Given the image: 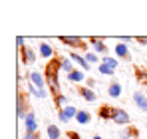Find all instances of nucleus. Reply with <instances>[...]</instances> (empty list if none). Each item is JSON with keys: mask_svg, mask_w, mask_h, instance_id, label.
<instances>
[{"mask_svg": "<svg viewBox=\"0 0 147 139\" xmlns=\"http://www.w3.org/2000/svg\"><path fill=\"white\" fill-rule=\"evenodd\" d=\"M111 115H113V107H111V105H101L98 109L99 119H111Z\"/></svg>", "mask_w": 147, "mask_h": 139, "instance_id": "f3484780", "label": "nucleus"}, {"mask_svg": "<svg viewBox=\"0 0 147 139\" xmlns=\"http://www.w3.org/2000/svg\"><path fill=\"white\" fill-rule=\"evenodd\" d=\"M121 92L123 90H121V84H119V82H111V84L107 86V93H109L111 97H119Z\"/></svg>", "mask_w": 147, "mask_h": 139, "instance_id": "2eb2a0df", "label": "nucleus"}, {"mask_svg": "<svg viewBox=\"0 0 147 139\" xmlns=\"http://www.w3.org/2000/svg\"><path fill=\"white\" fill-rule=\"evenodd\" d=\"M60 129H58V125H48V137L50 139H60Z\"/></svg>", "mask_w": 147, "mask_h": 139, "instance_id": "b1692460", "label": "nucleus"}, {"mask_svg": "<svg viewBox=\"0 0 147 139\" xmlns=\"http://www.w3.org/2000/svg\"><path fill=\"white\" fill-rule=\"evenodd\" d=\"M137 135H139V131H137L135 127H131V125H127L121 133H119V137H121V139H131V137H137Z\"/></svg>", "mask_w": 147, "mask_h": 139, "instance_id": "412c9836", "label": "nucleus"}, {"mask_svg": "<svg viewBox=\"0 0 147 139\" xmlns=\"http://www.w3.org/2000/svg\"><path fill=\"white\" fill-rule=\"evenodd\" d=\"M60 58H54V60H50L46 70H44V76H46V82H48L50 86V92L54 93V97L56 95H60V82H58V72H60Z\"/></svg>", "mask_w": 147, "mask_h": 139, "instance_id": "f257e3e1", "label": "nucleus"}, {"mask_svg": "<svg viewBox=\"0 0 147 139\" xmlns=\"http://www.w3.org/2000/svg\"><path fill=\"white\" fill-rule=\"evenodd\" d=\"M135 78H137L139 82H145V78H147V70H145V68H135Z\"/></svg>", "mask_w": 147, "mask_h": 139, "instance_id": "393cba45", "label": "nucleus"}, {"mask_svg": "<svg viewBox=\"0 0 147 139\" xmlns=\"http://www.w3.org/2000/svg\"><path fill=\"white\" fill-rule=\"evenodd\" d=\"M24 129H26V133H36L38 131V123H36V113L30 109L28 111V115H26L24 119Z\"/></svg>", "mask_w": 147, "mask_h": 139, "instance_id": "0eeeda50", "label": "nucleus"}, {"mask_svg": "<svg viewBox=\"0 0 147 139\" xmlns=\"http://www.w3.org/2000/svg\"><path fill=\"white\" fill-rule=\"evenodd\" d=\"M92 139H103V137H99V135H94V137H92Z\"/></svg>", "mask_w": 147, "mask_h": 139, "instance_id": "7c9ffc66", "label": "nucleus"}, {"mask_svg": "<svg viewBox=\"0 0 147 139\" xmlns=\"http://www.w3.org/2000/svg\"><path fill=\"white\" fill-rule=\"evenodd\" d=\"M28 103H26L24 95H22V92H18V103H16V113H18V119H26V115H28Z\"/></svg>", "mask_w": 147, "mask_h": 139, "instance_id": "6e6552de", "label": "nucleus"}, {"mask_svg": "<svg viewBox=\"0 0 147 139\" xmlns=\"http://www.w3.org/2000/svg\"><path fill=\"white\" fill-rule=\"evenodd\" d=\"M80 95H82L86 101H96V99H98V93L94 92V90H90V88H82V90H80Z\"/></svg>", "mask_w": 147, "mask_h": 139, "instance_id": "6ab92c4d", "label": "nucleus"}, {"mask_svg": "<svg viewBox=\"0 0 147 139\" xmlns=\"http://www.w3.org/2000/svg\"><path fill=\"white\" fill-rule=\"evenodd\" d=\"M28 82L34 86V88H38V90H42L44 92V84H46V76L44 74H40V72H32L30 76H28Z\"/></svg>", "mask_w": 147, "mask_h": 139, "instance_id": "423d86ee", "label": "nucleus"}, {"mask_svg": "<svg viewBox=\"0 0 147 139\" xmlns=\"http://www.w3.org/2000/svg\"><path fill=\"white\" fill-rule=\"evenodd\" d=\"M68 80L72 84H82L86 78H84V70H74L72 74H68Z\"/></svg>", "mask_w": 147, "mask_h": 139, "instance_id": "a211bd4d", "label": "nucleus"}, {"mask_svg": "<svg viewBox=\"0 0 147 139\" xmlns=\"http://www.w3.org/2000/svg\"><path fill=\"white\" fill-rule=\"evenodd\" d=\"M94 86H96V80H88V88H90V90H92V88H94Z\"/></svg>", "mask_w": 147, "mask_h": 139, "instance_id": "c756f323", "label": "nucleus"}, {"mask_svg": "<svg viewBox=\"0 0 147 139\" xmlns=\"http://www.w3.org/2000/svg\"><path fill=\"white\" fill-rule=\"evenodd\" d=\"M70 58H72V62H78L82 70H88V72H90V68H92V66L88 64V60H86L82 54H78V52H72V54H70Z\"/></svg>", "mask_w": 147, "mask_h": 139, "instance_id": "ddd939ff", "label": "nucleus"}, {"mask_svg": "<svg viewBox=\"0 0 147 139\" xmlns=\"http://www.w3.org/2000/svg\"><path fill=\"white\" fill-rule=\"evenodd\" d=\"M54 101H56V107H58V109H64V107L68 105V95L60 93V95H56V97H54Z\"/></svg>", "mask_w": 147, "mask_h": 139, "instance_id": "4be33fe9", "label": "nucleus"}, {"mask_svg": "<svg viewBox=\"0 0 147 139\" xmlns=\"http://www.w3.org/2000/svg\"><path fill=\"white\" fill-rule=\"evenodd\" d=\"M117 68V60L115 58H109V56H103V60L98 64V72L101 76H113Z\"/></svg>", "mask_w": 147, "mask_h": 139, "instance_id": "f03ea898", "label": "nucleus"}, {"mask_svg": "<svg viewBox=\"0 0 147 139\" xmlns=\"http://www.w3.org/2000/svg\"><path fill=\"white\" fill-rule=\"evenodd\" d=\"M84 58L88 60V64H96V62H99L96 52H86V56H84Z\"/></svg>", "mask_w": 147, "mask_h": 139, "instance_id": "a878e982", "label": "nucleus"}, {"mask_svg": "<svg viewBox=\"0 0 147 139\" xmlns=\"http://www.w3.org/2000/svg\"><path fill=\"white\" fill-rule=\"evenodd\" d=\"M90 44H92V48H94V52L96 54H107V46H105V42L103 40H99V38H96V36H92L90 38Z\"/></svg>", "mask_w": 147, "mask_h": 139, "instance_id": "9d476101", "label": "nucleus"}, {"mask_svg": "<svg viewBox=\"0 0 147 139\" xmlns=\"http://www.w3.org/2000/svg\"><path fill=\"white\" fill-rule=\"evenodd\" d=\"M78 107H74V105H66L64 109H58V119L62 121V123H68L70 119H76V115H78Z\"/></svg>", "mask_w": 147, "mask_h": 139, "instance_id": "39448f33", "label": "nucleus"}, {"mask_svg": "<svg viewBox=\"0 0 147 139\" xmlns=\"http://www.w3.org/2000/svg\"><path fill=\"white\" fill-rule=\"evenodd\" d=\"M135 40H137L139 44H143V46L147 44V38H145V36H139V38H135Z\"/></svg>", "mask_w": 147, "mask_h": 139, "instance_id": "c85d7f7f", "label": "nucleus"}, {"mask_svg": "<svg viewBox=\"0 0 147 139\" xmlns=\"http://www.w3.org/2000/svg\"><path fill=\"white\" fill-rule=\"evenodd\" d=\"M20 58H22L24 64H34L36 62V52L30 46H24V48H20Z\"/></svg>", "mask_w": 147, "mask_h": 139, "instance_id": "1a4fd4ad", "label": "nucleus"}, {"mask_svg": "<svg viewBox=\"0 0 147 139\" xmlns=\"http://www.w3.org/2000/svg\"><path fill=\"white\" fill-rule=\"evenodd\" d=\"M133 103H135L141 111H147V95L143 92H135L133 93Z\"/></svg>", "mask_w": 147, "mask_h": 139, "instance_id": "f8f14e48", "label": "nucleus"}, {"mask_svg": "<svg viewBox=\"0 0 147 139\" xmlns=\"http://www.w3.org/2000/svg\"><path fill=\"white\" fill-rule=\"evenodd\" d=\"M22 139H40V135H38V133H24Z\"/></svg>", "mask_w": 147, "mask_h": 139, "instance_id": "bb28decb", "label": "nucleus"}, {"mask_svg": "<svg viewBox=\"0 0 147 139\" xmlns=\"http://www.w3.org/2000/svg\"><path fill=\"white\" fill-rule=\"evenodd\" d=\"M38 52H40V56H42V58H52V56H54V48L50 46L48 42H40Z\"/></svg>", "mask_w": 147, "mask_h": 139, "instance_id": "4468645a", "label": "nucleus"}, {"mask_svg": "<svg viewBox=\"0 0 147 139\" xmlns=\"http://www.w3.org/2000/svg\"><path fill=\"white\" fill-rule=\"evenodd\" d=\"M115 56L117 58H121V60H131V52H129V46L127 44H123V42H117V46H115Z\"/></svg>", "mask_w": 147, "mask_h": 139, "instance_id": "9b49d317", "label": "nucleus"}, {"mask_svg": "<svg viewBox=\"0 0 147 139\" xmlns=\"http://www.w3.org/2000/svg\"><path fill=\"white\" fill-rule=\"evenodd\" d=\"M60 42L74 48V50H82V52L88 50V44L84 42V38H78V36H60Z\"/></svg>", "mask_w": 147, "mask_h": 139, "instance_id": "7ed1b4c3", "label": "nucleus"}, {"mask_svg": "<svg viewBox=\"0 0 147 139\" xmlns=\"http://www.w3.org/2000/svg\"><path fill=\"white\" fill-rule=\"evenodd\" d=\"M16 42H18V46L20 48H24L26 44H24V38H22V36H18V38H16Z\"/></svg>", "mask_w": 147, "mask_h": 139, "instance_id": "cd10ccee", "label": "nucleus"}, {"mask_svg": "<svg viewBox=\"0 0 147 139\" xmlns=\"http://www.w3.org/2000/svg\"><path fill=\"white\" fill-rule=\"evenodd\" d=\"M60 68L64 70L66 74H72L74 70V62H72V58H60Z\"/></svg>", "mask_w": 147, "mask_h": 139, "instance_id": "aec40b11", "label": "nucleus"}, {"mask_svg": "<svg viewBox=\"0 0 147 139\" xmlns=\"http://www.w3.org/2000/svg\"><path fill=\"white\" fill-rule=\"evenodd\" d=\"M28 92L32 93V95H36V97H40V99H44L46 97V92H42V90H38V88H34L30 82H28Z\"/></svg>", "mask_w": 147, "mask_h": 139, "instance_id": "5701e85b", "label": "nucleus"}, {"mask_svg": "<svg viewBox=\"0 0 147 139\" xmlns=\"http://www.w3.org/2000/svg\"><path fill=\"white\" fill-rule=\"evenodd\" d=\"M111 121L115 123V125H129V121H131V117H129V113L125 111V109H121V107H113V115H111Z\"/></svg>", "mask_w": 147, "mask_h": 139, "instance_id": "20e7f679", "label": "nucleus"}, {"mask_svg": "<svg viewBox=\"0 0 147 139\" xmlns=\"http://www.w3.org/2000/svg\"><path fill=\"white\" fill-rule=\"evenodd\" d=\"M76 121H78L80 125H88V123L92 121V115H90V111H86V109H80V111H78V115H76Z\"/></svg>", "mask_w": 147, "mask_h": 139, "instance_id": "dca6fc26", "label": "nucleus"}]
</instances>
